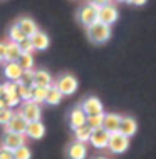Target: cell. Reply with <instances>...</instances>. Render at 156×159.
I'll use <instances>...</instances> for the list:
<instances>
[{"mask_svg": "<svg viewBox=\"0 0 156 159\" xmlns=\"http://www.w3.org/2000/svg\"><path fill=\"white\" fill-rule=\"evenodd\" d=\"M89 3H92V5L96 7H102V5H107V3H111V0H87Z\"/></svg>", "mask_w": 156, "mask_h": 159, "instance_id": "obj_34", "label": "cell"}, {"mask_svg": "<svg viewBox=\"0 0 156 159\" xmlns=\"http://www.w3.org/2000/svg\"><path fill=\"white\" fill-rule=\"evenodd\" d=\"M20 47L17 42H8L5 44V57H3V62H17L20 57Z\"/></svg>", "mask_w": 156, "mask_h": 159, "instance_id": "obj_20", "label": "cell"}, {"mask_svg": "<svg viewBox=\"0 0 156 159\" xmlns=\"http://www.w3.org/2000/svg\"><path fill=\"white\" fill-rule=\"evenodd\" d=\"M119 124H121V116L116 112H109L102 116V129L107 131L109 134L119 131Z\"/></svg>", "mask_w": 156, "mask_h": 159, "instance_id": "obj_12", "label": "cell"}, {"mask_svg": "<svg viewBox=\"0 0 156 159\" xmlns=\"http://www.w3.org/2000/svg\"><path fill=\"white\" fill-rule=\"evenodd\" d=\"M66 154L69 159H86V156H87V148H86L84 143L74 141V143H71L67 146Z\"/></svg>", "mask_w": 156, "mask_h": 159, "instance_id": "obj_14", "label": "cell"}, {"mask_svg": "<svg viewBox=\"0 0 156 159\" xmlns=\"http://www.w3.org/2000/svg\"><path fill=\"white\" fill-rule=\"evenodd\" d=\"M72 131H74V139L77 141V143H84V144L89 141L91 132H92V131H91V129H89L87 126H86V124H84V126H81V127L72 129Z\"/></svg>", "mask_w": 156, "mask_h": 159, "instance_id": "obj_21", "label": "cell"}, {"mask_svg": "<svg viewBox=\"0 0 156 159\" xmlns=\"http://www.w3.org/2000/svg\"><path fill=\"white\" fill-rule=\"evenodd\" d=\"M0 159H14V154H12L10 149L2 148L0 149Z\"/></svg>", "mask_w": 156, "mask_h": 159, "instance_id": "obj_33", "label": "cell"}, {"mask_svg": "<svg viewBox=\"0 0 156 159\" xmlns=\"http://www.w3.org/2000/svg\"><path fill=\"white\" fill-rule=\"evenodd\" d=\"M17 25H19V29L25 34V37H30V35H34L37 30H39V27H37V24L34 22L30 17H20L19 20H17Z\"/></svg>", "mask_w": 156, "mask_h": 159, "instance_id": "obj_18", "label": "cell"}, {"mask_svg": "<svg viewBox=\"0 0 156 159\" xmlns=\"http://www.w3.org/2000/svg\"><path fill=\"white\" fill-rule=\"evenodd\" d=\"M19 47H20V52L22 54H32L34 52V45L30 42V39H24L22 42H19Z\"/></svg>", "mask_w": 156, "mask_h": 159, "instance_id": "obj_32", "label": "cell"}, {"mask_svg": "<svg viewBox=\"0 0 156 159\" xmlns=\"http://www.w3.org/2000/svg\"><path fill=\"white\" fill-rule=\"evenodd\" d=\"M107 149L112 154H123L129 149V137L121 134V132H112L109 134V143H107Z\"/></svg>", "mask_w": 156, "mask_h": 159, "instance_id": "obj_3", "label": "cell"}, {"mask_svg": "<svg viewBox=\"0 0 156 159\" xmlns=\"http://www.w3.org/2000/svg\"><path fill=\"white\" fill-rule=\"evenodd\" d=\"M25 134H15V132H5V136H3V146L2 148L5 149H10V151H14V149L20 148V146L25 144Z\"/></svg>", "mask_w": 156, "mask_h": 159, "instance_id": "obj_10", "label": "cell"}, {"mask_svg": "<svg viewBox=\"0 0 156 159\" xmlns=\"http://www.w3.org/2000/svg\"><path fill=\"white\" fill-rule=\"evenodd\" d=\"M25 127H27V121L20 114H14L12 119L5 124V132H15V134H24Z\"/></svg>", "mask_w": 156, "mask_h": 159, "instance_id": "obj_11", "label": "cell"}, {"mask_svg": "<svg viewBox=\"0 0 156 159\" xmlns=\"http://www.w3.org/2000/svg\"><path fill=\"white\" fill-rule=\"evenodd\" d=\"M116 2H126L128 3V0H116Z\"/></svg>", "mask_w": 156, "mask_h": 159, "instance_id": "obj_39", "label": "cell"}, {"mask_svg": "<svg viewBox=\"0 0 156 159\" xmlns=\"http://www.w3.org/2000/svg\"><path fill=\"white\" fill-rule=\"evenodd\" d=\"M146 2H148V0H128V3H131V5H136V7L144 5Z\"/></svg>", "mask_w": 156, "mask_h": 159, "instance_id": "obj_35", "label": "cell"}, {"mask_svg": "<svg viewBox=\"0 0 156 159\" xmlns=\"http://www.w3.org/2000/svg\"><path fill=\"white\" fill-rule=\"evenodd\" d=\"M47 89H49V87H39V85H32V97H30V101L37 102V104L45 102Z\"/></svg>", "mask_w": 156, "mask_h": 159, "instance_id": "obj_23", "label": "cell"}, {"mask_svg": "<svg viewBox=\"0 0 156 159\" xmlns=\"http://www.w3.org/2000/svg\"><path fill=\"white\" fill-rule=\"evenodd\" d=\"M17 64H19L24 70H30V69L34 67V57H32V54H20Z\"/></svg>", "mask_w": 156, "mask_h": 159, "instance_id": "obj_27", "label": "cell"}, {"mask_svg": "<svg viewBox=\"0 0 156 159\" xmlns=\"http://www.w3.org/2000/svg\"><path fill=\"white\" fill-rule=\"evenodd\" d=\"M54 87L57 89L62 96H71V94H74L77 91V87H79V80H77L72 74L66 72V74H62V75L57 77Z\"/></svg>", "mask_w": 156, "mask_h": 159, "instance_id": "obj_2", "label": "cell"}, {"mask_svg": "<svg viewBox=\"0 0 156 159\" xmlns=\"http://www.w3.org/2000/svg\"><path fill=\"white\" fill-rule=\"evenodd\" d=\"M0 97H3V84H0Z\"/></svg>", "mask_w": 156, "mask_h": 159, "instance_id": "obj_38", "label": "cell"}, {"mask_svg": "<svg viewBox=\"0 0 156 159\" xmlns=\"http://www.w3.org/2000/svg\"><path fill=\"white\" fill-rule=\"evenodd\" d=\"M32 77H34V70L30 69V70H24L22 75H20V79L17 80L19 84H24V85H30L32 87Z\"/></svg>", "mask_w": 156, "mask_h": 159, "instance_id": "obj_30", "label": "cell"}, {"mask_svg": "<svg viewBox=\"0 0 156 159\" xmlns=\"http://www.w3.org/2000/svg\"><path fill=\"white\" fill-rule=\"evenodd\" d=\"M97 8L96 5H92V3H86L84 7L79 10V14H77V19H79V22L84 25V27H87V25L94 24L97 20Z\"/></svg>", "mask_w": 156, "mask_h": 159, "instance_id": "obj_6", "label": "cell"}, {"mask_svg": "<svg viewBox=\"0 0 156 159\" xmlns=\"http://www.w3.org/2000/svg\"><path fill=\"white\" fill-rule=\"evenodd\" d=\"M12 154H14V159H30L32 157V152H30V149L25 144L20 146V148H17V149H14Z\"/></svg>", "mask_w": 156, "mask_h": 159, "instance_id": "obj_28", "label": "cell"}, {"mask_svg": "<svg viewBox=\"0 0 156 159\" xmlns=\"http://www.w3.org/2000/svg\"><path fill=\"white\" fill-rule=\"evenodd\" d=\"M32 85H39V87H50L54 85V79L47 70L40 69V70H34V77H32Z\"/></svg>", "mask_w": 156, "mask_h": 159, "instance_id": "obj_15", "label": "cell"}, {"mask_svg": "<svg viewBox=\"0 0 156 159\" xmlns=\"http://www.w3.org/2000/svg\"><path fill=\"white\" fill-rule=\"evenodd\" d=\"M0 109H7V102L3 97H0Z\"/></svg>", "mask_w": 156, "mask_h": 159, "instance_id": "obj_37", "label": "cell"}, {"mask_svg": "<svg viewBox=\"0 0 156 159\" xmlns=\"http://www.w3.org/2000/svg\"><path fill=\"white\" fill-rule=\"evenodd\" d=\"M102 116L104 114H97V116H87L86 117V126H87L91 131H94V129H99L102 127Z\"/></svg>", "mask_w": 156, "mask_h": 159, "instance_id": "obj_25", "label": "cell"}, {"mask_svg": "<svg viewBox=\"0 0 156 159\" xmlns=\"http://www.w3.org/2000/svg\"><path fill=\"white\" fill-rule=\"evenodd\" d=\"M62 94H60L57 89L54 87V85H50L49 89H47V96H45V102L47 104H50V106H57L60 104V101H62Z\"/></svg>", "mask_w": 156, "mask_h": 159, "instance_id": "obj_22", "label": "cell"}, {"mask_svg": "<svg viewBox=\"0 0 156 159\" xmlns=\"http://www.w3.org/2000/svg\"><path fill=\"white\" fill-rule=\"evenodd\" d=\"M30 42H32V45H34V50H45L47 47L50 45V39L49 35H47L45 32H42V30H37L34 35H30Z\"/></svg>", "mask_w": 156, "mask_h": 159, "instance_id": "obj_16", "label": "cell"}, {"mask_svg": "<svg viewBox=\"0 0 156 159\" xmlns=\"http://www.w3.org/2000/svg\"><path fill=\"white\" fill-rule=\"evenodd\" d=\"M138 131V122L134 121L131 116H121V124H119V132L128 137H133Z\"/></svg>", "mask_w": 156, "mask_h": 159, "instance_id": "obj_13", "label": "cell"}, {"mask_svg": "<svg viewBox=\"0 0 156 159\" xmlns=\"http://www.w3.org/2000/svg\"><path fill=\"white\" fill-rule=\"evenodd\" d=\"M81 109L84 111L86 116H97V114H104V107H102V102L101 99H97L96 96H91V97H86L84 102H82Z\"/></svg>", "mask_w": 156, "mask_h": 159, "instance_id": "obj_7", "label": "cell"}, {"mask_svg": "<svg viewBox=\"0 0 156 159\" xmlns=\"http://www.w3.org/2000/svg\"><path fill=\"white\" fill-rule=\"evenodd\" d=\"M3 99H5V102H7V107H15V106H19L20 102V97L17 96V92H12V94H3Z\"/></svg>", "mask_w": 156, "mask_h": 159, "instance_id": "obj_29", "label": "cell"}, {"mask_svg": "<svg viewBox=\"0 0 156 159\" xmlns=\"http://www.w3.org/2000/svg\"><path fill=\"white\" fill-rule=\"evenodd\" d=\"M86 117H87V116L84 114V111H82L81 107L72 109L71 111V116H69V124H71V129L84 126V124H86Z\"/></svg>", "mask_w": 156, "mask_h": 159, "instance_id": "obj_19", "label": "cell"}, {"mask_svg": "<svg viewBox=\"0 0 156 159\" xmlns=\"http://www.w3.org/2000/svg\"><path fill=\"white\" fill-rule=\"evenodd\" d=\"M119 17V12L118 8H116L114 5H111V3H107V5H102L97 8V20L106 25H112L118 20Z\"/></svg>", "mask_w": 156, "mask_h": 159, "instance_id": "obj_5", "label": "cell"}, {"mask_svg": "<svg viewBox=\"0 0 156 159\" xmlns=\"http://www.w3.org/2000/svg\"><path fill=\"white\" fill-rule=\"evenodd\" d=\"M25 137H30L34 141H39L42 139L45 134V126L42 124V121H32V122H27V127H25Z\"/></svg>", "mask_w": 156, "mask_h": 159, "instance_id": "obj_9", "label": "cell"}, {"mask_svg": "<svg viewBox=\"0 0 156 159\" xmlns=\"http://www.w3.org/2000/svg\"><path fill=\"white\" fill-rule=\"evenodd\" d=\"M17 96L20 97V101H30L32 97V87L30 85H24V84H19L17 82Z\"/></svg>", "mask_w": 156, "mask_h": 159, "instance_id": "obj_26", "label": "cell"}, {"mask_svg": "<svg viewBox=\"0 0 156 159\" xmlns=\"http://www.w3.org/2000/svg\"><path fill=\"white\" fill-rule=\"evenodd\" d=\"M96 159H106V157H96Z\"/></svg>", "mask_w": 156, "mask_h": 159, "instance_id": "obj_40", "label": "cell"}, {"mask_svg": "<svg viewBox=\"0 0 156 159\" xmlns=\"http://www.w3.org/2000/svg\"><path fill=\"white\" fill-rule=\"evenodd\" d=\"M22 72L24 69L17 62H5V66H3V75L8 80H12V82H17L20 79V75H22Z\"/></svg>", "mask_w": 156, "mask_h": 159, "instance_id": "obj_17", "label": "cell"}, {"mask_svg": "<svg viewBox=\"0 0 156 159\" xmlns=\"http://www.w3.org/2000/svg\"><path fill=\"white\" fill-rule=\"evenodd\" d=\"M3 57H5V44L0 42V62H3Z\"/></svg>", "mask_w": 156, "mask_h": 159, "instance_id": "obj_36", "label": "cell"}, {"mask_svg": "<svg viewBox=\"0 0 156 159\" xmlns=\"http://www.w3.org/2000/svg\"><path fill=\"white\" fill-rule=\"evenodd\" d=\"M89 143L92 144L96 149H106L107 148V143H109V132L104 131L102 127L94 129V131L91 132Z\"/></svg>", "mask_w": 156, "mask_h": 159, "instance_id": "obj_8", "label": "cell"}, {"mask_svg": "<svg viewBox=\"0 0 156 159\" xmlns=\"http://www.w3.org/2000/svg\"><path fill=\"white\" fill-rule=\"evenodd\" d=\"M12 116H14V112H12L10 107H7V109H0V126H5V124L12 119Z\"/></svg>", "mask_w": 156, "mask_h": 159, "instance_id": "obj_31", "label": "cell"}, {"mask_svg": "<svg viewBox=\"0 0 156 159\" xmlns=\"http://www.w3.org/2000/svg\"><path fill=\"white\" fill-rule=\"evenodd\" d=\"M8 39H10V42H17V44H19V42H22L24 39H27V37H25V34L19 29V25L15 24V25H12L10 30H8Z\"/></svg>", "mask_w": 156, "mask_h": 159, "instance_id": "obj_24", "label": "cell"}, {"mask_svg": "<svg viewBox=\"0 0 156 159\" xmlns=\"http://www.w3.org/2000/svg\"><path fill=\"white\" fill-rule=\"evenodd\" d=\"M19 114L22 116L27 122H32V121H40V104H37V102L34 101H25L22 107H20Z\"/></svg>", "mask_w": 156, "mask_h": 159, "instance_id": "obj_4", "label": "cell"}, {"mask_svg": "<svg viewBox=\"0 0 156 159\" xmlns=\"http://www.w3.org/2000/svg\"><path fill=\"white\" fill-rule=\"evenodd\" d=\"M86 30H87V37L92 44H106L111 39V25H106L99 20L87 25Z\"/></svg>", "mask_w": 156, "mask_h": 159, "instance_id": "obj_1", "label": "cell"}]
</instances>
